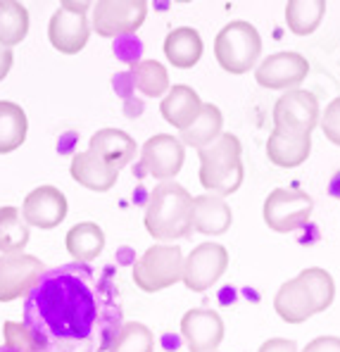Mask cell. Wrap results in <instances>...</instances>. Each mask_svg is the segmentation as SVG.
<instances>
[{
	"label": "cell",
	"instance_id": "6da1fadb",
	"mask_svg": "<svg viewBox=\"0 0 340 352\" xmlns=\"http://www.w3.org/2000/svg\"><path fill=\"white\" fill-rule=\"evenodd\" d=\"M81 269V267H79ZM76 267L50 269L27 295L24 319L48 343H79L91 336L98 319V300L89 274Z\"/></svg>",
	"mask_w": 340,
	"mask_h": 352
},
{
	"label": "cell",
	"instance_id": "7a4b0ae2",
	"mask_svg": "<svg viewBox=\"0 0 340 352\" xmlns=\"http://www.w3.org/2000/svg\"><path fill=\"white\" fill-rule=\"evenodd\" d=\"M193 195L177 181H162L155 186L146 207L143 224L155 241H179L193 231Z\"/></svg>",
	"mask_w": 340,
	"mask_h": 352
},
{
	"label": "cell",
	"instance_id": "3957f363",
	"mask_svg": "<svg viewBox=\"0 0 340 352\" xmlns=\"http://www.w3.org/2000/svg\"><path fill=\"white\" fill-rule=\"evenodd\" d=\"M200 184L207 193L226 198L243 186V146L234 133H221L212 146L198 150Z\"/></svg>",
	"mask_w": 340,
	"mask_h": 352
},
{
	"label": "cell",
	"instance_id": "277c9868",
	"mask_svg": "<svg viewBox=\"0 0 340 352\" xmlns=\"http://www.w3.org/2000/svg\"><path fill=\"white\" fill-rule=\"evenodd\" d=\"M262 36L250 22H229L214 38V58L229 74H247L260 65Z\"/></svg>",
	"mask_w": 340,
	"mask_h": 352
},
{
	"label": "cell",
	"instance_id": "5b68a950",
	"mask_svg": "<svg viewBox=\"0 0 340 352\" xmlns=\"http://www.w3.org/2000/svg\"><path fill=\"white\" fill-rule=\"evenodd\" d=\"M183 252L179 245H157L148 248L133 264V283L143 293H159L183 278Z\"/></svg>",
	"mask_w": 340,
	"mask_h": 352
},
{
	"label": "cell",
	"instance_id": "8992f818",
	"mask_svg": "<svg viewBox=\"0 0 340 352\" xmlns=\"http://www.w3.org/2000/svg\"><path fill=\"white\" fill-rule=\"evenodd\" d=\"M91 3H74L65 0L53 12L48 24V41L55 50L62 55H76L86 48L91 36V22H89Z\"/></svg>",
	"mask_w": 340,
	"mask_h": 352
},
{
	"label": "cell",
	"instance_id": "52a82bcc",
	"mask_svg": "<svg viewBox=\"0 0 340 352\" xmlns=\"http://www.w3.org/2000/svg\"><path fill=\"white\" fill-rule=\"evenodd\" d=\"M314 210V200L309 193L297 188H274L264 200L262 217L264 224L276 234H291L307 226Z\"/></svg>",
	"mask_w": 340,
	"mask_h": 352
},
{
	"label": "cell",
	"instance_id": "ba28073f",
	"mask_svg": "<svg viewBox=\"0 0 340 352\" xmlns=\"http://www.w3.org/2000/svg\"><path fill=\"white\" fill-rule=\"evenodd\" d=\"M91 29L102 38L136 34L148 17L146 0H102L91 8Z\"/></svg>",
	"mask_w": 340,
	"mask_h": 352
},
{
	"label": "cell",
	"instance_id": "9c48e42d",
	"mask_svg": "<svg viewBox=\"0 0 340 352\" xmlns=\"http://www.w3.org/2000/svg\"><path fill=\"white\" fill-rule=\"evenodd\" d=\"M229 269V252L219 243H200L195 250L188 252L183 260V278L185 288L193 293H205L212 288L224 272Z\"/></svg>",
	"mask_w": 340,
	"mask_h": 352
},
{
	"label": "cell",
	"instance_id": "30bf717a",
	"mask_svg": "<svg viewBox=\"0 0 340 352\" xmlns=\"http://www.w3.org/2000/svg\"><path fill=\"white\" fill-rule=\"evenodd\" d=\"M45 272L48 267L38 257L27 255V252L0 255V302L27 298Z\"/></svg>",
	"mask_w": 340,
	"mask_h": 352
},
{
	"label": "cell",
	"instance_id": "8fae6325",
	"mask_svg": "<svg viewBox=\"0 0 340 352\" xmlns=\"http://www.w3.org/2000/svg\"><path fill=\"white\" fill-rule=\"evenodd\" d=\"M183 160L185 146L172 133L150 136L141 148V169L157 181H174V176L181 172Z\"/></svg>",
	"mask_w": 340,
	"mask_h": 352
},
{
	"label": "cell",
	"instance_id": "7c38bea8",
	"mask_svg": "<svg viewBox=\"0 0 340 352\" xmlns=\"http://www.w3.org/2000/svg\"><path fill=\"white\" fill-rule=\"evenodd\" d=\"M319 119H321V110H319L317 96L305 88L286 91L274 105V126L278 129L312 133L319 126Z\"/></svg>",
	"mask_w": 340,
	"mask_h": 352
},
{
	"label": "cell",
	"instance_id": "4fadbf2b",
	"mask_svg": "<svg viewBox=\"0 0 340 352\" xmlns=\"http://www.w3.org/2000/svg\"><path fill=\"white\" fill-rule=\"evenodd\" d=\"M309 74V62L300 53H274L255 67V79L262 88L269 91H293Z\"/></svg>",
	"mask_w": 340,
	"mask_h": 352
},
{
	"label": "cell",
	"instance_id": "5bb4252c",
	"mask_svg": "<svg viewBox=\"0 0 340 352\" xmlns=\"http://www.w3.org/2000/svg\"><path fill=\"white\" fill-rule=\"evenodd\" d=\"M224 319L214 309L195 307L181 317V338L190 352H216L224 340Z\"/></svg>",
	"mask_w": 340,
	"mask_h": 352
},
{
	"label": "cell",
	"instance_id": "9a60e30c",
	"mask_svg": "<svg viewBox=\"0 0 340 352\" xmlns=\"http://www.w3.org/2000/svg\"><path fill=\"white\" fill-rule=\"evenodd\" d=\"M67 198L60 188L55 186H38L24 198L22 205V217L29 226H36V229H55L65 221L67 217Z\"/></svg>",
	"mask_w": 340,
	"mask_h": 352
},
{
	"label": "cell",
	"instance_id": "2e32d148",
	"mask_svg": "<svg viewBox=\"0 0 340 352\" xmlns=\"http://www.w3.org/2000/svg\"><path fill=\"white\" fill-rule=\"evenodd\" d=\"M309 153H312V133H300L291 131V129L274 126L269 141H267L269 162L283 169L300 167L302 162H307Z\"/></svg>",
	"mask_w": 340,
	"mask_h": 352
},
{
	"label": "cell",
	"instance_id": "e0dca14e",
	"mask_svg": "<svg viewBox=\"0 0 340 352\" xmlns=\"http://www.w3.org/2000/svg\"><path fill=\"white\" fill-rule=\"evenodd\" d=\"M200 110H203V100H200L198 91L190 88L188 84L172 86L167 91V96L162 98V102H159V115L179 131H185L198 119Z\"/></svg>",
	"mask_w": 340,
	"mask_h": 352
},
{
	"label": "cell",
	"instance_id": "ac0fdd59",
	"mask_svg": "<svg viewBox=\"0 0 340 352\" xmlns=\"http://www.w3.org/2000/svg\"><path fill=\"white\" fill-rule=\"evenodd\" d=\"M231 224H234V212L224 198L212 193L193 198V219H190L193 231L205 236H221L231 229Z\"/></svg>",
	"mask_w": 340,
	"mask_h": 352
},
{
	"label": "cell",
	"instance_id": "d6986e66",
	"mask_svg": "<svg viewBox=\"0 0 340 352\" xmlns=\"http://www.w3.org/2000/svg\"><path fill=\"white\" fill-rule=\"evenodd\" d=\"M69 174L76 184L93 190V193H107V190L117 184V176H120V172H117L115 167H110L105 160L98 157L91 150L76 153L74 157H71Z\"/></svg>",
	"mask_w": 340,
	"mask_h": 352
},
{
	"label": "cell",
	"instance_id": "ffe728a7",
	"mask_svg": "<svg viewBox=\"0 0 340 352\" xmlns=\"http://www.w3.org/2000/svg\"><path fill=\"white\" fill-rule=\"evenodd\" d=\"M89 150L120 172V169L133 162V157H136V153H138V146H136V141H133V136H128L122 129H100V131H95L91 136Z\"/></svg>",
	"mask_w": 340,
	"mask_h": 352
},
{
	"label": "cell",
	"instance_id": "44dd1931",
	"mask_svg": "<svg viewBox=\"0 0 340 352\" xmlns=\"http://www.w3.org/2000/svg\"><path fill=\"white\" fill-rule=\"evenodd\" d=\"M274 309L276 314L283 319L286 324H305L309 317L317 314L314 302L309 298L305 283L300 278H291L286 281L274 295Z\"/></svg>",
	"mask_w": 340,
	"mask_h": 352
},
{
	"label": "cell",
	"instance_id": "7402d4cb",
	"mask_svg": "<svg viewBox=\"0 0 340 352\" xmlns=\"http://www.w3.org/2000/svg\"><path fill=\"white\" fill-rule=\"evenodd\" d=\"M203 36L193 27H177L164 38V55L179 69H190L203 58Z\"/></svg>",
	"mask_w": 340,
	"mask_h": 352
},
{
	"label": "cell",
	"instance_id": "603a6c76",
	"mask_svg": "<svg viewBox=\"0 0 340 352\" xmlns=\"http://www.w3.org/2000/svg\"><path fill=\"white\" fill-rule=\"evenodd\" d=\"M65 245L76 262H93L105 250V231L95 221H81L67 231Z\"/></svg>",
	"mask_w": 340,
	"mask_h": 352
},
{
	"label": "cell",
	"instance_id": "cb8c5ba5",
	"mask_svg": "<svg viewBox=\"0 0 340 352\" xmlns=\"http://www.w3.org/2000/svg\"><path fill=\"white\" fill-rule=\"evenodd\" d=\"M221 129H224V115H221V110L216 105H212V102H203V110H200L198 119H195L185 131H181L179 141H181L183 146L203 150V148L212 146L216 138L224 133Z\"/></svg>",
	"mask_w": 340,
	"mask_h": 352
},
{
	"label": "cell",
	"instance_id": "d4e9b609",
	"mask_svg": "<svg viewBox=\"0 0 340 352\" xmlns=\"http://www.w3.org/2000/svg\"><path fill=\"white\" fill-rule=\"evenodd\" d=\"M29 119L22 105L10 100H0V155L14 153L27 141Z\"/></svg>",
	"mask_w": 340,
	"mask_h": 352
},
{
	"label": "cell",
	"instance_id": "484cf974",
	"mask_svg": "<svg viewBox=\"0 0 340 352\" xmlns=\"http://www.w3.org/2000/svg\"><path fill=\"white\" fill-rule=\"evenodd\" d=\"M29 224L24 221L22 210L17 207H0V252L3 255H17L29 243Z\"/></svg>",
	"mask_w": 340,
	"mask_h": 352
},
{
	"label": "cell",
	"instance_id": "4316f807",
	"mask_svg": "<svg viewBox=\"0 0 340 352\" xmlns=\"http://www.w3.org/2000/svg\"><path fill=\"white\" fill-rule=\"evenodd\" d=\"M29 34V10L17 0H0V45L12 48Z\"/></svg>",
	"mask_w": 340,
	"mask_h": 352
},
{
	"label": "cell",
	"instance_id": "83f0119b",
	"mask_svg": "<svg viewBox=\"0 0 340 352\" xmlns=\"http://www.w3.org/2000/svg\"><path fill=\"white\" fill-rule=\"evenodd\" d=\"M326 3L324 0H291L286 5V24L295 36H309L319 29Z\"/></svg>",
	"mask_w": 340,
	"mask_h": 352
},
{
	"label": "cell",
	"instance_id": "f1b7e54d",
	"mask_svg": "<svg viewBox=\"0 0 340 352\" xmlns=\"http://www.w3.org/2000/svg\"><path fill=\"white\" fill-rule=\"evenodd\" d=\"M133 86L146 98H164L169 86V72L162 62L157 60H138L131 65Z\"/></svg>",
	"mask_w": 340,
	"mask_h": 352
},
{
	"label": "cell",
	"instance_id": "f546056e",
	"mask_svg": "<svg viewBox=\"0 0 340 352\" xmlns=\"http://www.w3.org/2000/svg\"><path fill=\"white\" fill-rule=\"evenodd\" d=\"M302 283H305L309 298L314 302V309L319 312H326L328 307L333 305V298H336V283H333V276L326 272V269H319V267H309L302 269L297 274Z\"/></svg>",
	"mask_w": 340,
	"mask_h": 352
},
{
	"label": "cell",
	"instance_id": "4dcf8cb0",
	"mask_svg": "<svg viewBox=\"0 0 340 352\" xmlns=\"http://www.w3.org/2000/svg\"><path fill=\"white\" fill-rule=\"evenodd\" d=\"M155 336L146 324L141 322H124L117 331L115 340L110 343L107 352H152Z\"/></svg>",
	"mask_w": 340,
	"mask_h": 352
},
{
	"label": "cell",
	"instance_id": "1f68e13d",
	"mask_svg": "<svg viewBox=\"0 0 340 352\" xmlns=\"http://www.w3.org/2000/svg\"><path fill=\"white\" fill-rule=\"evenodd\" d=\"M3 338L10 350H17V352H41L48 348V343L36 331H31L27 324H17V322L3 324Z\"/></svg>",
	"mask_w": 340,
	"mask_h": 352
},
{
	"label": "cell",
	"instance_id": "d6a6232c",
	"mask_svg": "<svg viewBox=\"0 0 340 352\" xmlns=\"http://www.w3.org/2000/svg\"><path fill=\"white\" fill-rule=\"evenodd\" d=\"M319 126H321L324 136H326L333 146L340 148V96L333 98V100L326 105L321 119H319Z\"/></svg>",
	"mask_w": 340,
	"mask_h": 352
},
{
	"label": "cell",
	"instance_id": "836d02e7",
	"mask_svg": "<svg viewBox=\"0 0 340 352\" xmlns=\"http://www.w3.org/2000/svg\"><path fill=\"white\" fill-rule=\"evenodd\" d=\"M302 352H340V338L338 336H319V338L309 340Z\"/></svg>",
	"mask_w": 340,
	"mask_h": 352
},
{
	"label": "cell",
	"instance_id": "e575fe53",
	"mask_svg": "<svg viewBox=\"0 0 340 352\" xmlns=\"http://www.w3.org/2000/svg\"><path fill=\"white\" fill-rule=\"evenodd\" d=\"M257 352H297V343L288 338H269L260 345Z\"/></svg>",
	"mask_w": 340,
	"mask_h": 352
},
{
	"label": "cell",
	"instance_id": "d590c367",
	"mask_svg": "<svg viewBox=\"0 0 340 352\" xmlns=\"http://www.w3.org/2000/svg\"><path fill=\"white\" fill-rule=\"evenodd\" d=\"M12 62H14L12 50L3 48V45H0V81H3L5 76L10 74V69H12Z\"/></svg>",
	"mask_w": 340,
	"mask_h": 352
}]
</instances>
